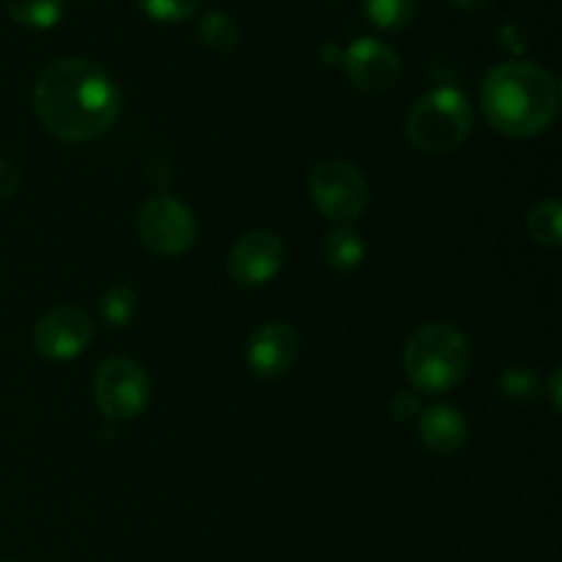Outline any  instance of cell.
<instances>
[{
	"mask_svg": "<svg viewBox=\"0 0 562 562\" xmlns=\"http://www.w3.org/2000/svg\"><path fill=\"white\" fill-rule=\"evenodd\" d=\"M549 395H552L554 412L560 409V371L552 373V387H549Z\"/></svg>",
	"mask_w": 562,
	"mask_h": 562,
	"instance_id": "d4e9b609",
	"label": "cell"
},
{
	"mask_svg": "<svg viewBox=\"0 0 562 562\" xmlns=\"http://www.w3.org/2000/svg\"><path fill=\"white\" fill-rule=\"evenodd\" d=\"M450 5H456V9H461V11H483V9H488V3H492V0H448Z\"/></svg>",
	"mask_w": 562,
	"mask_h": 562,
	"instance_id": "cb8c5ba5",
	"label": "cell"
},
{
	"mask_svg": "<svg viewBox=\"0 0 562 562\" xmlns=\"http://www.w3.org/2000/svg\"><path fill=\"white\" fill-rule=\"evenodd\" d=\"M121 93L113 77L88 58H58L33 82V113L64 143H91L115 124Z\"/></svg>",
	"mask_w": 562,
	"mask_h": 562,
	"instance_id": "6da1fadb",
	"label": "cell"
},
{
	"mask_svg": "<svg viewBox=\"0 0 562 562\" xmlns=\"http://www.w3.org/2000/svg\"><path fill=\"white\" fill-rule=\"evenodd\" d=\"M481 108L499 135L536 137L558 119L560 86L543 66L505 60L483 77Z\"/></svg>",
	"mask_w": 562,
	"mask_h": 562,
	"instance_id": "7a4b0ae2",
	"label": "cell"
},
{
	"mask_svg": "<svg viewBox=\"0 0 562 562\" xmlns=\"http://www.w3.org/2000/svg\"><path fill=\"white\" fill-rule=\"evenodd\" d=\"M137 236L157 256H184L198 239V220L179 198L154 195L137 212Z\"/></svg>",
	"mask_w": 562,
	"mask_h": 562,
	"instance_id": "8992f818",
	"label": "cell"
},
{
	"mask_svg": "<svg viewBox=\"0 0 562 562\" xmlns=\"http://www.w3.org/2000/svg\"><path fill=\"white\" fill-rule=\"evenodd\" d=\"M322 250H324V258H327V263L335 269V272H351V269L360 267L362 258H366V241H362V236L357 234L355 228L340 225V228L329 231Z\"/></svg>",
	"mask_w": 562,
	"mask_h": 562,
	"instance_id": "4fadbf2b",
	"label": "cell"
},
{
	"mask_svg": "<svg viewBox=\"0 0 562 562\" xmlns=\"http://www.w3.org/2000/svg\"><path fill=\"white\" fill-rule=\"evenodd\" d=\"M470 366V344L453 324H423L404 346V373L417 393H448L464 382Z\"/></svg>",
	"mask_w": 562,
	"mask_h": 562,
	"instance_id": "3957f363",
	"label": "cell"
},
{
	"mask_svg": "<svg viewBox=\"0 0 562 562\" xmlns=\"http://www.w3.org/2000/svg\"><path fill=\"white\" fill-rule=\"evenodd\" d=\"M499 390H503L505 398L527 404V401H532L538 395V376L530 368H508L499 376Z\"/></svg>",
	"mask_w": 562,
	"mask_h": 562,
	"instance_id": "ffe728a7",
	"label": "cell"
},
{
	"mask_svg": "<svg viewBox=\"0 0 562 562\" xmlns=\"http://www.w3.org/2000/svg\"><path fill=\"white\" fill-rule=\"evenodd\" d=\"M5 11L20 25L33 31H49L66 14V0H5Z\"/></svg>",
	"mask_w": 562,
	"mask_h": 562,
	"instance_id": "5bb4252c",
	"label": "cell"
},
{
	"mask_svg": "<svg viewBox=\"0 0 562 562\" xmlns=\"http://www.w3.org/2000/svg\"><path fill=\"white\" fill-rule=\"evenodd\" d=\"M344 69L351 86L371 97L387 93L401 80V58L395 47L373 36H362L346 47Z\"/></svg>",
	"mask_w": 562,
	"mask_h": 562,
	"instance_id": "9c48e42d",
	"label": "cell"
},
{
	"mask_svg": "<svg viewBox=\"0 0 562 562\" xmlns=\"http://www.w3.org/2000/svg\"><path fill=\"white\" fill-rule=\"evenodd\" d=\"M300 357V335L291 324L269 322L247 344V366L258 379H280Z\"/></svg>",
	"mask_w": 562,
	"mask_h": 562,
	"instance_id": "8fae6325",
	"label": "cell"
},
{
	"mask_svg": "<svg viewBox=\"0 0 562 562\" xmlns=\"http://www.w3.org/2000/svg\"><path fill=\"white\" fill-rule=\"evenodd\" d=\"M93 340V322L80 307H55L33 327V349L53 362H69L80 357Z\"/></svg>",
	"mask_w": 562,
	"mask_h": 562,
	"instance_id": "ba28073f",
	"label": "cell"
},
{
	"mask_svg": "<svg viewBox=\"0 0 562 562\" xmlns=\"http://www.w3.org/2000/svg\"><path fill=\"white\" fill-rule=\"evenodd\" d=\"M285 263V247L272 231H247L228 256V272L239 285H267Z\"/></svg>",
	"mask_w": 562,
	"mask_h": 562,
	"instance_id": "30bf717a",
	"label": "cell"
},
{
	"mask_svg": "<svg viewBox=\"0 0 562 562\" xmlns=\"http://www.w3.org/2000/svg\"><path fill=\"white\" fill-rule=\"evenodd\" d=\"M16 190H20V168L14 162H9V159L0 157V203L14 198Z\"/></svg>",
	"mask_w": 562,
	"mask_h": 562,
	"instance_id": "7402d4cb",
	"label": "cell"
},
{
	"mask_svg": "<svg viewBox=\"0 0 562 562\" xmlns=\"http://www.w3.org/2000/svg\"><path fill=\"white\" fill-rule=\"evenodd\" d=\"M137 5L154 22H170L173 25V22H184L195 16V11L201 9V0H137Z\"/></svg>",
	"mask_w": 562,
	"mask_h": 562,
	"instance_id": "d6986e66",
	"label": "cell"
},
{
	"mask_svg": "<svg viewBox=\"0 0 562 562\" xmlns=\"http://www.w3.org/2000/svg\"><path fill=\"white\" fill-rule=\"evenodd\" d=\"M560 225H562V209L554 198L538 201L536 206L530 209L527 228H530V236L538 241V245L560 247V236H562Z\"/></svg>",
	"mask_w": 562,
	"mask_h": 562,
	"instance_id": "e0dca14e",
	"label": "cell"
},
{
	"mask_svg": "<svg viewBox=\"0 0 562 562\" xmlns=\"http://www.w3.org/2000/svg\"><path fill=\"white\" fill-rule=\"evenodd\" d=\"M390 412H393V417L398 423H406L412 420L415 415H420V395L415 393V390H398V393L393 395V401H390Z\"/></svg>",
	"mask_w": 562,
	"mask_h": 562,
	"instance_id": "44dd1931",
	"label": "cell"
},
{
	"mask_svg": "<svg viewBox=\"0 0 562 562\" xmlns=\"http://www.w3.org/2000/svg\"><path fill=\"white\" fill-rule=\"evenodd\" d=\"M368 20L379 31H404L420 11V0H362Z\"/></svg>",
	"mask_w": 562,
	"mask_h": 562,
	"instance_id": "9a60e30c",
	"label": "cell"
},
{
	"mask_svg": "<svg viewBox=\"0 0 562 562\" xmlns=\"http://www.w3.org/2000/svg\"><path fill=\"white\" fill-rule=\"evenodd\" d=\"M311 195L324 217L346 225L368 209L371 187L357 165L346 159H324L311 173Z\"/></svg>",
	"mask_w": 562,
	"mask_h": 562,
	"instance_id": "5b68a950",
	"label": "cell"
},
{
	"mask_svg": "<svg viewBox=\"0 0 562 562\" xmlns=\"http://www.w3.org/2000/svg\"><path fill=\"white\" fill-rule=\"evenodd\" d=\"M470 437L464 412L453 404H434L420 412V439L434 456L459 453Z\"/></svg>",
	"mask_w": 562,
	"mask_h": 562,
	"instance_id": "7c38bea8",
	"label": "cell"
},
{
	"mask_svg": "<svg viewBox=\"0 0 562 562\" xmlns=\"http://www.w3.org/2000/svg\"><path fill=\"white\" fill-rule=\"evenodd\" d=\"M93 398L110 420H135L151 398V382L140 362L130 357H110L93 376Z\"/></svg>",
	"mask_w": 562,
	"mask_h": 562,
	"instance_id": "52a82bcc",
	"label": "cell"
},
{
	"mask_svg": "<svg viewBox=\"0 0 562 562\" xmlns=\"http://www.w3.org/2000/svg\"><path fill=\"white\" fill-rule=\"evenodd\" d=\"M499 44H503V47L508 49V53L521 55V53H525V49H527V33H525V27L516 25V22H508V25H505L503 31H499Z\"/></svg>",
	"mask_w": 562,
	"mask_h": 562,
	"instance_id": "603a6c76",
	"label": "cell"
},
{
	"mask_svg": "<svg viewBox=\"0 0 562 562\" xmlns=\"http://www.w3.org/2000/svg\"><path fill=\"white\" fill-rule=\"evenodd\" d=\"M475 110L459 88H434L406 115V137L423 154H450L470 137Z\"/></svg>",
	"mask_w": 562,
	"mask_h": 562,
	"instance_id": "277c9868",
	"label": "cell"
},
{
	"mask_svg": "<svg viewBox=\"0 0 562 562\" xmlns=\"http://www.w3.org/2000/svg\"><path fill=\"white\" fill-rule=\"evenodd\" d=\"M0 562H14V560H0Z\"/></svg>",
	"mask_w": 562,
	"mask_h": 562,
	"instance_id": "484cf974",
	"label": "cell"
},
{
	"mask_svg": "<svg viewBox=\"0 0 562 562\" xmlns=\"http://www.w3.org/2000/svg\"><path fill=\"white\" fill-rule=\"evenodd\" d=\"M198 38H201L203 47L212 49V53H234L236 44H239V27H236V22L231 20L228 14H223V11H209V14H203L201 22H198Z\"/></svg>",
	"mask_w": 562,
	"mask_h": 562,
	"instance_id": "2e32d148",
	"label": "cell"
},
{
	"mask_svg": "<svg viewBox=\"0 0 562 562\" xmlns=\"http://www.w3.org/2000/svg\"><path fill=\"white\" fill-rule=\"evenodd\" d=\"M99 311H102V318L110 327H126L137 311V294L124 283L113 285L99 300Z\"/></svg>",
	"mask_w": 562,
	"mask_h": 562,
	"instance_id": "ac0fdd59",
	"label": "cell"
}]
</instances>
